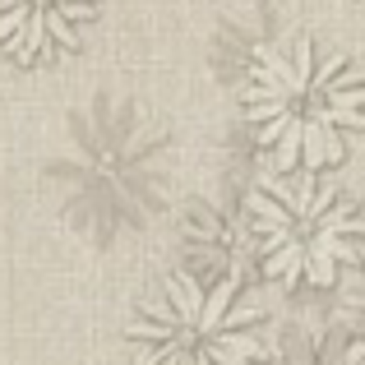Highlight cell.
<instances>
[{
    "label": "cell",
    "instance_id": "6da1fadb",
    "mask_svg": "<svg viewBox=\"0 0 365 365\" xmlns=\"http://www.w3.org/2000/svg\"><path fill=\"white\" fill-rule=\"evenodd\" d=\"M42 185L70 232L93 245H120L148 232L171 204V134L158 111L130 93H93L70 107Z\"/></svg>",
    "mask_w": 365,
    "mask_h": 365
},
{
    "label": "cell",
    "instance_id": "7a4b0ae2",
    "mask_svg": "<svg viewBox=\"0 0 365 365\" xmlns=\"http://www.w3.org/2000/svg\"><path fill=\"white\" fill-rule=\"evenodd\" d=\"M245 116L277 171L338 167L347 143L365 130V70L301 33L250 70Z\"/></svg>",
    "mask_w": 365,
    "mask_h": 365
},
{
    "label": "cell",
    "instance_id": "3957f363",
    "mask_svg": "<svg viewBox=\"0 0 365 365\" xmlns=\"http://www.w3.org/2000/svg\"><path fill=\"white\" fill-rule=\"evenodd\" d=\"M250 232L259 250V273L282 287H338L365 259L361 217L338 185L319 171H277L250 190Z\"/></svg>",
    "mask_w": 365,
    "mask_h": 365
},
{
    "label": "cell",
    "instance_id": "277c9868",
    "mask_svg": "<svg viewBox=\"0 0 365 365\" xmlns=\"http://www.w3.org/2000/svg\"><path fill=\"white\" fill-rule=\"evenodd\" d=\"M134 365H264L268 319L245 282H208L176 268L130 314Z\"/></svg>",
    "mask_w": 365,
    "mask_h": 365
},
{
    "label": "cell",
    "instance_id": "5b68a950",
    "mask_svg": "<svg viewBox=\"0 0 365 365\" xmlns=\"http://www.w3.org/2000/svg\"><path fill=\"white\" fill-rule=\"evenodd\" d=\"M185 259L190 273L208 282H245L259 268L255 232H250V204L232 199V190L199 199L185 217Z\"/></svg>",
    "mask_w": 365,
    "mask_h": 365
},
{
    "label": "cell",
    "instance_id": "8992f818",
    "mask_svg": "<svg viewBox=\"0 0 365 365\" xmlns=\"http://www.w3.org/2000/svg\"><path fill=\"white\" fill-rule=\"evenodd\" d=\"M102 0H0V51L19 65H46L83 42Z\"/></svg>",
    "mask_w": 365,
    "mask_h": 365
},
{
    "label": "cell",
    "instance_id": "52a82bcc",
    "mask_svg": "<svg viewBox=\"0 0 365 365\" xmlns=\"http://www.w3.org/2000/svg\"><path fill=\"white\" fill-rule=\"evenodd\" d=\"M264 365H365V347L347 329L329 333H292Z\"/></svg>",
    "mask_w": 365,
    "mask_h": 365
},
{
    "label": "cell",
    "instance_id": "ba28073f",
    "mask_svg": "<svg viewBox=\"0 0 365 365\" xmlns=\"http://www.w3.org/2000/svg\"><path fill=\"white\" fill-rule=\"evenodd\" d=\"M342 314H347V333L365 347V259L347 273V296H342Z\"/></svg>",
    "mask_w": 365,
    "mask_h": 365
},
{
    "label": "cell",
    "instance_id": "9c48e42d",
    "mask_svg": "<svg viewBox=\"0 0 365 365\" xmlns=\"http://www.w3.org/2000/svg\"><path fill=\"white\" fill-rule=\"evenodd\" d=\"M361 241H365V213H361Z\"/></svg>",
    "mask_w": 365,
    "mask_h": 365
}]
</instances>
